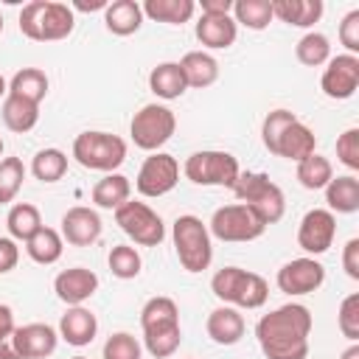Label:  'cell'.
Wrapping results in <instances>:
<instances>
[{
	"label": "cell",
	"instance_id": "6da1fadb",
	"mask_svg": "<svg viewBox=\"0 0 359 359\" xmlns=\"http://www.w3.org/2000/svg\"><path fill=\"white\" fill-rule=\"evenodd\" d=\"M309 334H311V311L300 303H286L264 314L255 325V337L266 359H306Z\"/></svg>",
	"mask_w": 359,
	"mask_h": 359
},
{
	"label": "cell",
	"instance_id": "7a4b0ae2",
	"mask_svg": "<svg viewBox=\"0 0 359 359\" xmlns=\"http://www.w3.org/2000/svg\"><path fill=\"white\" fill-rule=\"evenodd\" d=\"M73 25H76V17L67 3L34 0V3H25L20 11V31L34 42L67 39L73 34Z\"/></svg>",
	"mask_w": 359,
	"mask_h": 359
},
{
	"label": "cell",
	"instance_id": "3957f363",
	"mask_svg": "<svg viewBox=\"0 0 359 359\" xmlns=\"http://www.w3.org/2000/svg\"><path fill=\"white\" fill-rule=\"evenodd\" d=\"M210 289L222 303L238 309H261L269 297V283L258 272H247L241 266H224L210 278Z\"/></svg>",
	"mask_w": 359,
	"mask_h": 359
},
{
	"label": "cell",
	"instance_id": "277c9868",
	"mask_svg": "<svg viewBox=\"0 0 359 359\" xmlns=\"http://www.w3.org/2000/svg\"><path fill=\"white\" fill-rule=\"evenodd\" d=\"M171 236H174L177 258H180L185 272H202V269L210 266V261H213L210 230L199 216H191V213L177 216L174 227H171Z\"/></svg>",
	"mask_w": 359,
	"mask_h": 359
},
{
	"label": "cell",
	"instance_id": "5b68a950",
	"mask_svg": "<svg viewBox=\"0 0 359 359\" xmlns=\"http://www.w3.org/2000/svg\"><path fill=\"white\" fill-rule=\"evenodd\" d=\"M233 194L238 196L241 205H247L264 224H275L286 213V199L283 191L266 177V174H238Z\"/></svg>",
	"mask_w": 359,
	"mask_h": 359
},
{
	"label": "cell",
	"instance_id": "8992f818",
	"mask_svg": "<svg viewBox=\"0 0 359 359\" xmlns=\"http://www.w3.org/2000/svg\"><path fill=\"white\" fill-rule=\"evenodd\" d=\"M73 157L90 171L112 174L126 160V143L109 132H81L73 140Z\"/></svg>",
	"mask_w": 359,
	"mask_h": 359
},
{
	"label": "cell",
	"instance_id": "52a82bcc",
	"mask_svg": "<svg viewBox=\"0 0 359 359\" xmlns=\"http://www.w3.org/2000/svg\"><path fill=\"white\" fill-rule=\"evenodd\" d=\"M182 171L194 185H222V188H233L241 174L238 160L230 151H216V149L194 151L185 160Z\"/></svg>",
	"mask_w": 359,
	"mask_h": 359
},
{
	"label": "cell",
	"instance_id": "ba28073f",
	"mask_svg": "<svg viewBox=\"0 0 359 359\" xmlns=\"http://www.w3.org/2000/svg\"><path fill=\"white\" fill-rule=\"evenodd\" d=\"M174 129H177V118L163 104H146V107H140L135 112L132 123H129V135H132L135 146L143 149V151H157L163 143L171 140Z\"/></svg>",
	"mask_w": 359,
	"mask_h": 359
},
{
	"label": "cell",
	"instance_id": "9c48e42d",
	"mask_svg": "<svg viewBox=\"0 0 359 359\" xmlns=\"http://www.w3.org/2000/svg\"><path fill=\"white\" fill-rule=\"evenodd\" d=\"M208 230L222 238V241H255L264 236L266 224L241 202L236 205H224V208H216L213 216H210V224Z\"/></svg>",
	"mask_w": 359,
	"mask_h": 359
},
{
	"label": "cell",
	"instance_id": "30bf717a",
	"mask_svg": "<svg viewBox=\"0 0 359 359\" xmlns=\"http://www.w3.org/2000/svg\"><path fill=\"white\" fill-rule=\"evenodd\" d=\"M115 222L118 227L140 247H157L163 238H165V224L163 219L146 205V202H123L118 210H115Z\"/></svg>",
	"mask_w": 359,
	"mask_h": 359
},
{
	"label": "cell",
	"instance_id": "8fae6325",
	"mask_svg": "<svg viewBox=\"0 0 359 359\" xmlns=\"http://www.w3.org/2000/svg\"><path fill=\"white\" fill-rule=\"evenodd\" d=\"M177 182H180V163L165 151H151V157L143 160V165L135 177L137 194H143L149 199L165 196L168 191H174Z\"/></svg>",
	"mask_w": 359,
	"mask_h": 359
},
{
	"label": "cell",
	"instance_id": "7c38bea8",
	"mask_svg": "<svg viewBox=\"0 0 359 359\" xmlns=\"http://www.w3.org/2000/svg\"><path fill=\"white\" fill-rule=\"evenodd\" d=\"M334 236H337V219H334L331 210L314 208V210H309V213L300 219L297 244H300L303 252H309V255H323V252H328V247L334 244Z\"/></svg>",
	"mask_w": 359,
	"mask_h": 359
},
{
	"label": "cell",
	"instance_id": "4fadbf2b",
	"mask_svg": "<svg viewBox=\"0 0 359 359\" xmlns=\"http://www.w3.org/2000/svg\"><path fill=\"white\" fill-rule=\"evenodd\" d=\"M278 289L286 294H311L325 280V266L314 258H292L278 269Z\"/></svg>",
	"mask_w": 359,
	"mask_h": 359
},
{
	"label": "cell",
	"instance_id": "5bb4252c",
	"mask_svg": "<svg viewBox=\"0 0 359 359\" xmlns=\"http://www.w3.org/2000/svg\"><path fill=\"white\" fill-rule=\"evenodd\" d=\"M328 67L323 70V79H320V90L328 95V98H337V101H345L356 93L359 87V56L353 53H339L334 59L325 62Z\"/></svg>",
	"mask_w": 359,
	"mask_h": 359
},
{
	"label": "cell",
	"instance_id": "9a60e30c",
	"mask_svg": "<svg viewBox=\"0 0 359 359\" xmlns=\"http://www.w3.org/2000/svg\"><path fill=\"white\" fill-rule=\"evenodd\" d=\"M59 345V331L50 328L48 323H28L14 328L11 334V348L17 359H45L56 351Z\"/></svg>",
	"mask_w": 359,
	"mask_h": 359
},
{
	"label": "cell",
	"instance_id": "2e32d148",
	"mask_svg": "<svg viewBox=\"0 0 359 359\" xmlns=\"http://www.w3.org/2000/svg\"><path fill=\"white\" fill-rule=\"evenodd\" d=\"M101 216L93 210V208H84V205H76L70 208L65 216H62V238L73 247H90L101 238Z\"/></svg>",
	"mask_w": 359,
	"mask_h": 359
},
{
	"label": "cell",
	"instance_id": "e0dca14e",
	"mask_svg": "<svg viewBox=\"0 0 359 359\" xmlns=\"http://www.w3.org/2000/svg\"><path fill=\"white\" fill-rule=\"evenodd\" d=\"M98 289V275L87 266H70L65 272L56 275L53 280V292L62 303L67 306H81L84 300H90Z\"/></svg>",
	"mask_w": 359,
	"mask_h": 359
},
{
	"label": "cell",
	"instance_id": "ac0fdd59",
	"mask_svg": "<svg viewBox=\"0 0 359 359\" xmlns=\"http://www.w3.org/2000/svg\"><path fill=\"white\" fill-rule=\"evenodd\" d=\"M95 331H98V320L90 309L84 306H70L62 320H59V337L73 345V348H84L95 339Z\"/></svg>",
	"mask_w": 359,
	"mask_h": 359
},
{
	"label": "cell",
	"instance_id": "d6986e66",
	"mask_svg": "<svg viewBox=\"0 0 359 359\" xmlns=\"http://www.w3.org/2000/svg\"><path fill=\"white\" fill-rule=\"evenodd\" d=\"M205 331L216 345H236L244 337V317L233 306H219L208 314Z\"/></svg>",
	"mask_w": 359,
	"mask_h": 359
},
{
	"label": "cell",
	"instance_id": "ffe728a7",
	"mask_svg": "<svg viewBox=\"0 0 359 359\" xmlns=\"http://www.w3.org/2000/svg\"><path fill=\"white\" fill-rule=\"evenodd\" d=\"M236 34H238V25H236V20L230 14H222V17L202 14L199 22H196V39L205 48H213V50L230 48L236 42Z\"/></svg>",
	"mask_w": 359,
	"mask_h": 359
},
{
	"label": "cell",
	"instance_id": "44dd1931",
	"mask_svg": "<svg viewBox=\"0 0 359 359\" xmlns=\"http://www.w3.org/2000/svg\"><path fill=\"white\" fill-rule=\"evenodd\" d=\"M314 149H317V137H314V132H311L306 123H300V121L294 118V121L283 129L275 154L300 163V160H306L309 154H314Z\"/></svg>",
	"mask_w": 359,
	"mask_h": 359
},
{
	"label": "cell",
	"instance_id": "7402d4cb",
	"mask_svg": "<svg viewBox=\"0 0 359 359\" xmlns=\"http://www.w3.org/2000/svg\"><path fill=\"white\" fill-rule=\"evenodd\" d=\"M272 17L294 28H311L323 17V0H272Z\"/></svg>",
	"mask_w": 359,
	"mask_h": 359
},
{
	"label": "cell",
	"instance_id": "603a6c76",
	"mask_svg": "<svg viewBox=\"0 0 359 359\" xmlns=\"http://www.w3.org/2000/svg\"><path fill=\"white\" fill-rule=\"evenodd\" d=\"M104 25L115 36H129L143 25V8L135 0H115L104 8Z\"/></svg>",
	"mask_w": 359,
	"mask_h": 359
},
{
	"label": "cell",
	"instance_id": "cb8c5ba5",
	"mask_svg": "<svg viewBox=\"0 0 359 359\" xmlns=\"http://www.w3.org/2000/svg\"><path fill=\"white\" fill-rule=\"evenodd\" d=\"M180 70L185 76V84L188 87H196V90L210 87L219 79V62L208 50H188L180 59Z\"/></svg>",
	"mask_w": 359,
	"mask_h": 359
},
{
	"label": "cell",
	"instance_id": "d4e9b609",
	"mask_svg": "<svg viewBox=\"0 0 359 359\" xmlns=\"http://www.w3.org/2000/svg\"><path fill=\"white\" fill-rule=\"evenodd\" d=\"M0 115H3L6 129L17 132V135H25V132H31V129L36 126V121H39V104H34V101H28V98H20V95L6 93Z\"/></svg>",
	"mask_w": 359,
	"mask_h": 359
},
{
	"label": "cell",
	"instance_id": "484cf974",
	"mask_svg": "<svg viewBox=\"0 0 359 359\" xmlns=\"http://www.w3.org/2000/svg\"><path fill=\"white\" fill-rule=\"evenodd\" d=\"M180 325V309L171 297H151L146 300V306L140 309V328L143 334L151 331H165V328H177Z\"/></svg>",
	"mask_w": 359,
	"mask_h": 359
},
{
	"label": "cell",
	"instance_id": "4316f807",
	"mask_svg": "<svg viewBox=\"0 0 359 359\" xmlns=\"http://www.w3.org/2000/svg\"><path fill=\"white\" fill-rule=\"evenodd\" d=\"M325 202L331 213H356L359 210V180L353 174L331 177L325 185Z\"/></svg>",
	"mask_w": 359,
	"mask_h": 359
},
{
	"label": "cell",
	"instance_id": "83f0119b",
	"mask_svg": "<svg viewBox=\"0 0 359 359\" xmlns=\"http://www.w3.org/2000/svg\"><path fill=\"white\" fill-rule=\"evenodd\" d=\"M149 87L157 98H165V101H174L180 98L188 84H185V76L180 70V62H160L151 73H149Z\"/></svg>",
	"mask_w": 359,
	"mask_h": 359
},
{
	"label": "cell",
	"instance_id": "f1b7e54d",
	"mask_svg": "<svg viewBox=\"0 0 359 359\" xmlns=\"http://www.w3.org/2000/svg\"><path fill=\"white\" fill-rule=\"evenodd\" d=\"M129 194H132V182L129 177L112 171L107 177H101L95 185H93V202L98 208H107V210H118L123 202H129Z\"/></svg>",
	"mask_w": 359,
	"mask_h": 359
},
{
	"label": "cell",
	"instance_id": "f546056e",
	"mask_svg": "<svg viewBox=\"0 0 359 359\" xmlns=\"http://www.w3.org/2000/svg\"><path fill=\"white\" fill-rule=\"evenodd\" d=\"M62 250H65V238H62V233H56L53 227H39L28 241H25V252H28V258L31 261H36V264H56L59 258H62Z\"/></svg>",
	"mask_w": 359,
	"mask_h": 359
},
{
	"label": "cell",
	"instance_id": "4dcf8cb0",
	"mask_svg": "<svg viewBox=\"0 0 359 359\" xmlns=\"http://www.w3.org/2000/svg\"><path fill=\"white\" fill-rule=\"evenodd\" d=\"M143 14L154 22H168V25H182L194 17L196 3L194 0H146Z\"/></svg>",
	"mask_w": 359,
	"mask_h": 359
},
{
	"label": "cell",
	"instance_id": "1f68e13d",
	"mask_svg": "<svg viewBox=\"0 0 359 359\" xmlns=\"http://www.w3.org/2000/svg\"><path fill=\"white\" fill-rule=\"evenodd\" d=\"M6 227H8V236L14 241H28L39 227H42V216H39V208L31 205V202H17L11 205L8 216H6Z\"/></svg>",
	"mask_w": 359,
	"mask_h": 359
},
{
	"label": "cell",
	"instance_id": "d6a6232c",
	"mask_svg": "<svg viewBox=\"0 0 359 359\" xmlns=\"http://www.w3.org/2000/svg\"><path fill=\"white\" fill-rule=\"evenodd\" d=\"M8 93L39 104L48 95V76H45V70H39V67H22V70H17L11 76V81H8Z\"/></svg>",
	"mask_w": 359,
	"mask_h": 359
},
{
	"label": "cell",
	"instance_id": "836d02e7",
	"mask_svg": "<svg viewBox=\"0 0 359 359\" xmlns=\"http://www.w3.org/2000/svg\"><path fill=\"white\" fill-rule=\"evenodd\" d=\"M331 177H334V165H331V160L323 157V154H317V151L297 163V180H300V185L309 188V191H320V188H325V185L331 182Z\"/></svg>",
	"mask_w": 359,
	"mask_h": 359
},
{
	"label": "cell",
	"instance_id": "e575fe53",
	"mask_svg": "<svg viewBox=\"0 0 359 359\" xmlns=\"http://www.w3.org/2000/svg\"><path fill=\"white\" fill-rule=\"evenodd\" d=\"M233 14L236 25L241 22L250 31H264L272 22V0H236Z\"/></svg>",
	"mask_w": 359,
	"mask_h": 359
},
{
	"label": "cell",
	"instance_id": "d590c367",
	"mask_svg": "<svg viewBox=\"0 0 359 359\" xmlns=\"http://www.w3.org/2000/svg\"><path fill=\"white\" fill-rule=\"evenodd\" d=\"M294 56L300 65L306 67H320L331 59V45H328V36L320 34V31H309L306 36H300V42L294 45Z\"/></svg>",
	"mask_w": 359,
	"mask_h": 359
},
{
	"label": "cell",
	"instance_id": "8d00e7d4",
	"mask_svg": "<svg viewBox=\"0 0 359 359\" xmlns=\"http://www.w3.org/2000/svg\"><path fill=\"white\" fill-rule=\"evenodd\" d=\"M67 171V154L62 149H42L34 154L31 163V174L39 182H59Z\"/></svg>",
	"mask_w": 359,
	"mask_h": 359
},
{
	"label": "cell",
	"instance_id": "74e56055",
	"mask_svg": "<svg viewBox=\"0 0 359 359\" xmlns=\"http://www.w3.org/2000/svg\"><path fill=\"white\" fill-rule=\"evenodd\" d=\"M107 264H109V272H112L115 278H121V280L137 278V275H140V266H143L140 252H137L135 247H129V244H115V247L109 250Z\"/></svg>",
	"mask_w": 359,
	"mask_h": 359
},
{
	"label": "cell",
	"instance_id": "f35d334b",
	"mask_svg": "<svg viewBox=\"0 0 359 359\" xmlns=\"http://www.w3.org/2000/svg\"><path fill=\"white\" fill-rule=\"evenodd\" d=\"M25 180V165L20 157H3L0 160V205L14 202Z\"/></svg>",
	"mask_w": 359,
	"mask_h": 359
},
{
	"label": "cell",
	"instance_id": "ab89813d",
	"mask_svg": "<svg viewBox=\"0 0 359 359\" xmlns=\"http://www.w3.org/2000/svg\"><path fill=\"white\" fill-rule=\"evenodd\" d=\"M182 342V328H165V331H151V334H143V345L146 351L154 356V359H165V356H174V351L180 348Z\"/></svg>",
	"mask_w": 359,
	"mask_h": 359
},
{
	"label": "cell",
	"instance_id": "60d3db41",
	"mask_svg": "<svg viewBox=\"0 0 359 359\" xmlns=\"http://www.w3.org/2000/svg\"><path fill=\"white\" fill-rule=\"evenodd\" d=\"M292 121H294V112H289V109H272V112L264 118L261 137H264V146H266L272 154H275V149H278V140H280L283 129H286Z\"/></svg>",
	"mask_w": 359,
	"mask_h": 359
},
{
	"label": "cell",
	"instance_id": "b9f144b4",
	"mask_svg": "<svg viewBox=\"0 0 359 359\" xmlns=\"http://www.w3.org/2000/svg\"><path fill=\"white\" fill-rule=\"evenodd\" d=\"M337 325L342 331V337H348L351 342L359 339V294H348L342 303H339V311H337Z\"/></svg>",
	"mask_w": 359,
	"mask_h": 359
},
{
	"label": "cell",
	"instance_id": "7bdbcfd3",
	"mask_svg": "<svg viewBox=\"0 0 359 359\" xmlns=\"http://www.w3.org/2000/svg\"><path fill=\"white\" fill-rule=\"evenodd\" d=\"M101 353H104V359H140V342L132 334L118 331L104 342Z\"/></svg>",
	"mask_w": 359,
	"mask_h": 359
},
{
	"label": "cell",
	"instance_id": "ee69618b",
	"mask_svg": "<svg viewBox=\"0 0 359 359\" xmlns=\"http://www.w3.org/2000/svg\"><path fill=\"white\" fill-rule=\"evenodd\" d=\"M337 160L351 168V171H359V129L351 126L345 129L339 137H337Z\"/></svg>",
	"mask_w": 359,
	"mask_h": 359
},
{
	"label": "cell",
	"instance_id": "f6af8a7d",
	"mask_svg": "<svg viewBox=\"0 0 359 359\" xmlns=\"http://www.w3.org/2000/svg\"><path fill=\"white\" fill-rule=\"evenodd\" d=\"M339 42L345 45L348 53H359V8L348 11L339 22Z\"/></svg>",
	"mask_w": 359,
	"mask_h": 359
},
{
	"label": "cell",
	"instance_id": "bcb514c9",
	"mask_svg": "<svg viewBox=\"0 0 359 359\" xmlns=\"http://www.w3.org/2000/svg\"><path fill=\"white\" fill-rule=\"evenodd\" d=\"M17 261H20V247H17V241L8 236H0V275H6V272H11L14 266H17Z\"/></svg>",
	"mask_w": 359,
	"mask_h": 359
},
{
	"label": "cell",
	"instance_id": "7dc6e473",
	"mask_svg": "<svg viewBox=\"0 0 359 359\" xmlns=\"http://www.w3.org/2000/svg\"><path fill=\"white\" fill-rule=\"evenodd\" d=\"M342 269L351 280H359V238H351L342 247Z\"/></svg>",
	"mask_w": 359,
	"mask_h": 359
},
{
	"label": "cell",
	"instance_id": "c3c4849f",
	"mask_svg": "<svg viewBox=\"0 0 359 359\" xmlns=\"http://www.w3.org/2000/svg\"><path fill=\"white\" fill-rule=\"evenodd\" d=\"M14 311H11V306H6V303H0V342H8L11 339V334H14Z\"/></svg>",
	"mask_w": 359,
	"mask_h": 359
},
{
	"label": "cell",
	"instance_id": "681fc988",
	"mask_svg": "<svg viewBox=\"0 0 359 359\" xmlns=\"http://www.w3.org/2000/svg\"><path fill=\"white\" fill-rule=\"evenodd\" d=\"M230 11H233V0H202V14L222 17V14H230Z\"/></svg>",
	"mask_w": 359,
	"mask_h": 359
},
{
	"label": "cell",
	"instance_id": "f907efd6",
	"mask_svg": "<svg viewBox=\"0 0 359 359\" xmlns=\"http://www.w3.org/2000/svg\"><path fill=\"white\" fill-rule=\"evenodd\" d=\"M76 8H79V11H95V8H107V3H104V0H93V3H76Z\"/></svg>",
	"mask_w": 359,
	"mask_h": 359
},
{
	"label": "cell",
	"instance_id": "816d5d0a",
	"mask_svg": "<svg viewBox=\"0 0 359 359\" xmlns=\"http://www.w3.org/2000/svg\"><path fill=\"white\" fill-rule=\"evenodd\" d=\"M0 359H17V353L11 348V339L8 342H0Z\"/></svg>",
	"mask_w": 359,
	"mask_h": 359
},
{
	"label": "cell",
	"instance_id": "f5cc1de1",
	"mask_svg": "<svg viewBox=\"0 0 359 359\" xmlns=\"http://www.w3.org/2000/svg\"><path fill=\"white\" fill-rule=\"evenodd\" d=\"M339 359H359V345H356V342H353V345H351V348H345V351H342V356H339Z\"/></svg>",
	"mask_w": 359,
	"mask_h": 359
},
{
	"label": "cell",
	"instance_id": "db71d44e",
	"mask_svg": "<svg viewBox=\"0 0 359 359\" xmlns=\"http://www.w3.org/2000/svg\"><path fill=\"white\" fill-rule=\"evenodd\" d=\"M6 93H8V87H6V79L0 76V98H6Z\"/></svg>",
	"mask_w": 359,
	"mask_h": 359
},
{
	"label": "cell",
	"instance_id": "11a10c76",
	"mask_svg": "<svg viewBox=\"0 0 359 359\" xmlns=\"http://www.w3.org/2000/svg\"><path fill=\"white\" fill-rule=\"evenodd\" d=\"M0 157H3V137H0Z\"/></svg>",
	"mask_w": 359,
	"mask_h": 359
},
{
	"label": "cell",
	"instance_id": "9f6ffc18",
	"mask_svg": "<svg viewBox=\"0 0 359 359\" xmlns=\"http://www.w3.org/2000/svg\"><path fill=\"white\" fill-rule=\"evenodd\" d=\"M0 34H3V14H0Z\"/></svg>",
	"mask_w": 359,
	"mask_h": 359
},
{
	"label": "cell",
	"instance_id": "6f0895ef",
	"mask_svg": "<svg viewBox=\"0 0 359 359\" xmlns=\"http://www.w3.org/2000/svg\"><path fill=\"white\" fill-rule=\"evenodd\" d=\"M73 359H87V356H73Z\"/></svg>",
	"mask_w": 359,
	"mask_h": 359
}]
</instances>
